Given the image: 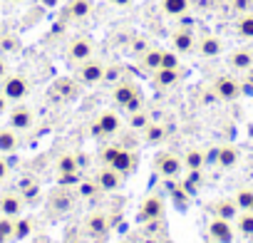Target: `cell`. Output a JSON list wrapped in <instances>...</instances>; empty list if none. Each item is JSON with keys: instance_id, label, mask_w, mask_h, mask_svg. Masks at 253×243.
<instances>
[{"instance_id": "cell-27", "label": "cell", "mask_w": 253, "mask_h": 243, "mask_svg": "<svg viewBox=\"0 0 253 243\" xmlns=\"http://www.w3.org/2000/svg\"><path fill=\"white\" fill-rule=\"evenodd\" d=\"M99 184L94 181V179H87V176H82L80 179V184H77V194H80V199H84V201H94L97 196H99Z\"/></svg>"}, {"instance_id": "cell-21", "label": "cell", "mask_w": 253, "mask_h": 243, "mask_svg": "<svg viewBox=\"0 0 253 243\" xmlns=\"http://www.w3.org/2000/svg\"><path fill=\"white\" fill-rule=\"evenodd\" d=\"M20 149V134L10 124L0 129V154H13Z\"/></svg>"}, {"instance_id": "cell-31", "label": "cell", "mask_w": 253, "mask_h": 243, "mask_svg": "<svg viewBox=\"0 0 253 243\" xmlns=\"http://www.w3.org/2000/svg\"><path fill=\"white\" fill-rule=\"evenodd\" d=\"M233 201H236V206H238L241 211H248L251 203H253V189H251V186H238V189L233 191Z\"/></svg>"}, {"instance_id": "cell-32", "label": "cell", "mask_w": 253, "mask_h": 243, "mask_svg": "<svg viewBox=\"0 0 253 243\" xmlns=\"http://www.w3.org/2000/svg\"><path fill=\"white\" fill-rule=\"evenodd\" d=\"M152 122L149 112L147 109H137V112H129V127L137 129V132H144V127Z\"/></svg>"}, {"instance_id": "cell-2", "label": "cell", "mask_w": 253, "mask_h": 243, "mask_svg": "<svg viewBox=\"0 0 253 243\" xmlns=\"http://www.w3.org/2000/svg\"><path fill=\"white\" fill-rule=\"evenodd\" d=\"M0 92L8 97L10 104H18L23 102L28 94H30V82L25 75H5V80H0Z\"/></svg>"}, {"instance_id": "cell-50", "label": "cell", "mask_w": 253, "mask_h": 243, "mask_svg": "<svg viewBox=\"0 0 253 243\" xmlns=\"http://www.w3.org/2000/svg\"><path fill=\"white\" fill-rule=\"evenodd\" d=\"M248 211H253V203H251V208H248Z\"/></svg>"}, {"instance_id": "cell-26", "label": "cell", "mask_w": 253, "mask_h": 243, "mask_svg": "<svg viewBox=\"0 0 253 243\" xmlns=\"http://www.w3.org/2000/svg\"><path fill=\"white\" fill-rule=\"evenodd\" d=\"M236 233L246 241H253V211H241L236 218Z\"/></svg>"}, {"instance_id": "cell-44", "label": "cell", "mask_w": 253, "mask_h": 243, "mask_svg": "<svg viewBox=\"0 0 253 243\" xmlns=\"http://www.w3.org/2000/svg\"><path fill=\"white\" fill-rule=\"evenodd\" d=\"M218 162V147H209L206 149V164H216Z\"/></svg>"}, {"instance_id": "cell-29", "label": "cell", "mask_w": 253, "mask_h": 243, "mask_svg": "<svg viewBox=\"0 0 253 243\" xmlns=\"http://www.w3.org/2000/svg\"><path fill=\"white\" fill-rule=\"evenodd\" d=\"M162 52H164V50H159V47H149V50L139 57V60H142V67L149 70V72L159 70V67H162Z\"/></svg>"}, {"instance_id": "cell-9", "label": "cell", "mask_w": 253, "mask_h": 243, "mask_svg": "<svg viewBox=\"0 0 253 243\" xmlns=\"http://www.w3.org/2000/svg\"><path fill=\"white\" fill-rule=\"evenodd\" d=\"M94 181L99 184L102 191L112 194V191H119V189L124 186V174L117 171V169H112V166H107V164H102V166L94 171Z\"/></svg>"}, {"instance_id": "cell-40", "label": "cell", "mask_w": 253, "mask_h": 243, "mask_svg": "<svg viewBox=\"0 0 253 243\" xmlns=\"http://www.w3.org/2000/svg\"><path fill=\"white\" fill-rule=\"evenodd\" d=\"M147 50H149V42H147L144 38H134V40H132V52H134L137 57H142Z\"/></svg>"}, {"instance_id": "cell-24", "label": "cell", "mask_w": 253, "mask_h": 243, "mask_svg": "<svg viewBox=\"0 0 253 243\" xmlns=\"http://www.w3.org/2000/svg\"><path fill=\"white\" fill-rule=\"evenodd\" d=\"M92 13V3L89 0H70V5L65 8V15L70 20H84Z\"/></svg>"}, {"instance_id": "cell-33", "label": "cell", "mask_w": 253, "mask_h": 243, "mask_svg": "<svg viewBox=\"0 0 253 243\" xmlns=\"http://www.w3.org/2000/svg\"><path fill=\"white\" fill-rule=\"evenodd\" d=\"M15 238V218L0 216V243H10Z\"/></svg>"}, {"instance_id": "cell-12", "label": "cell", "mask_w": 253, "mask_h": 243, "mask_svg": "<svg viewBox=\"0 0 253 243\" xmlns=\"http://www.w3.org/2000/svg\"><path fill=\"white\" fill-rule=\"evenodd\" d=\"M25 201L20 196V191H8V194H0V216H8V218H18L23 216Z\"/></svg>"}, {"instance_id": "cell-3", "label": "cell", "mask_w": 253, "mask_h": 243, "mask_svg": "<svg viewBox=\"0 0 253 243\" xmlns=\"http://www.w3.org/2000/svg\"><path fill=\"white\" fill-rule=\"evenodd\" d=\"M154 166H157L159 176H164V179H179L184 174V159H181V154H174V152H162L157 157Z\"/></svg>"}, {"instance_id": "cell-4", "label": "cell", "mask_w": 253, "mask_h": 243, "mask_svg": "<svg viewBox=\"0 0 253 243\" xmlns=\"http://www.w3.org/2000/svg\"><path fill=\"white\" fill-rule=\"evenodd\" d=\"M8 124H10L13 129H18V132H28V129H33V124H35V112H33L28 104L18 102V104H13V107L8 109Z\"/></svg>"}, {"instance_id": "cell-19", "label": "cell", "mask_w": 253, "mask_h": 243, "mask_svg": "<svg viewBox=\"0 0 253 243\" xmlns=\"http://www.w3.org/2000/svg\"><path fill=\"white\" fill-rule=\"evenodd\" d=\"M181 159H184V169H186V171H199V169L206 166V149H201V147H189V149L181 154Z\"/></svg>"}, {"instance_id": "cell-7", "label": "cell", "mask_w": 253, "mask_h": 243, "mask_svg": "<svg viewBox=\"0 0 253 243\" xmlns=\"http://www.w3.org/2000/svg\"><path fill=\"white\" fill-rule=\"evenodd\" d=\"M65 57H67L70 65H82L89 57H94V45L87 38H75V40H70V45L65 50Z\"/></svg>"}, {"instance_id": "cell-43", "label": "cell", "mask_w": 253, "mask_h": 243, "mask_svg": "<svg viewBox=\"0 0 253 243\" xmlns=\"http://www.w3.org/2000/svg\"><path fill=\"white\" fill-rule=\"evenodd\" d=\"M233 10L241 13V15L248 13V10H251V0H233Z\"/></svg>"}, {"instance_id": "cell-25", "label": "cell", "mask_w": 253, "mask_h": 243, "mask_svg": "<svg viewBox=\"0 0 253 243\" xmlns=\"http://www.w3.org/2000/svg\"><path fill=\"white\" fill-rule=\"evenodd\" d=\"M55 171H57V174H75V171H82L80 164H77V154H75V152L60 154L57 162H55Z\"/></svg>"}, {"instance_id": "cell-23", "label": "cell", "mask_w": 253, "mask_h": 243, "mask_svg": "<svg viewBox=\"0 0 253 243\" xmlns=\"http://www.w3.org/2000/svg\"><path fill=\"white\" fill-rule=\"evenodd\" d=\"M152 80H154L157 87L169 89V87H174V84L181 80V72H179V70H169V67H159V70L152 72Z\"/></svg>"}, {"instance_id": "cell-8", "label": "cell", "mask_w": 253, "mask_h": 243, "mask_svg": "<svg viewBox=\"0 0 253 243\" xmlns=\"http://www.w3.org/2000/svg\"><path fill=\"white\" fill-rule=\"evenodd\" d=\"M209 238L213 243H233L236 241V226L233 221H226V218H211L209 221V228H206Z\"/></svg>"}, {"instance_id": "cell-18", "label": "cell", "mask_w": 253, "mask_h": 243, "mask_svg": "<svg viewBox=\"0 0 253 243\" xmlns=\"http://www.w3.org/2000/svg\"><path fill=\"white\" fill-rule=\"evenodd\" d=\"M238 162H241V152H238V147H233V144H221V147H218V162H216L218 169L228 171V169H233Z\"/></svg>"}, {"instance_id": "cell-28", "label": "cell", "mask_w": 253, "mask_h": 243, "mask_svg": "<svg viewBox=\"0 0 253 243\" xmlns=\"http://www.w3.org/2000/svg\"><path fill=\"white\" fill-rule=\"evenodd\" d=\"M189 5H191V0H162L164 13L171 15V18H181L189 10Z\"/></svg>"}, {"instance_id": "cell-38", "label": "cell", "mask_w": 253, "mask_h": 243, "mask_svg": "<svg viewBox=\"0 0 253 243\" xmlns=\"http://www.w3.org/2000/svg\"><path fill=\"white\" fill-rule=\"evenodd\" d=\"M20 196H23V201H25V203H33V201H38V199H40V186L28 184V186L20 191Z\"/></svg>"}, {"instance_id": "cell-37", "label": "cell", "mask_w": 253, "mask_h": 243, "mask_svg": "<svg viewBox=\"0 0 253 243\" xmlns=\"http://www.w3.org/2000/svg\"><path fill=\"white\" fill-rule=\"evenodd\" d=\"M181 60H179V52L176 50H164L162 52V67H169V70H179Z\"/></svg>"}, {"instance_id": "cell-30", "label": "cell", "mask_w": 253, "mask_h": 243, "mask_svg": "<svg viewBox=\"0 0 253 243\" xmlns=\"http://www.w3.org/2000/svg\"><path fill=\"white\" fill-rule=\"evenodd\" d=\"M236 33L243 38V40H253V10L243 13L236 23Z\"/></svg>"}, {"instance_id": "cell-5", "label": "cell", "mask_w": 253, "mask_h": 243, "mask_svg": "<svg viewBox=\"0 0 253 243\" xmlns=\"http://www.w3.org/2000/svg\"><path fill=\"white\" fill-rule=\"evenodd\" d=\"M104 62L102 60H97V57H89L87 62H82V65H77V80L82 82V84H87V87H92V84H99L102 80H104Z\"/></svg>"}, {"instance_id": "cell-16", "label": "cell", "mask_w": 253, "mask_h": 243, "mask_svg": "<svg viewBox=\"0 0 253 243\" xmlns=\"http://www.w3.org/2000/svg\"><path fill=\"white\" fill-rule=\"evenodd\" d=\"M238 213H241V208L236 206L233 196H223V199H218V201L211 203V216H216V218H226V221H233L236 223Z\"/></svg>"}, {"instance_id": "cell-35", "label": "cell", "mask_w": 253, "mask_h": 243, "mask_svg": "<svg viewBox=\"0 0 253 243\" xmlns=\"http://www.w3.org/2000/svg\"><path fill=\"white\" fill-rule=\"evenodd\" d=\"M33 233V221L25 218V216H18L15 218V241H23Z\"/></svg>"}, {"instance_id": "cell-45", "label": "cell", "mask_w": 253, "mask_h": 243, "mask_svg": "<svg viewBox=\"0 0 253 243\" xmlns=\"http://www.w3.org/2000/svg\"><path fill=\"white\" fill-rule=\"evenodd\" d=\"M8 109H10V102H8V97H5L3 92H0V117L8 114Z\"/></svg>"}, {"instance_id": "cell-10", "label": "cell", "mask_w": 253, "mask_h": 243, "mask_svg": "<svg viewBox=\"0 0 253 243\" xmlns=\"http://www.w3.org/2000/svg\"><path fill=\"white\" fill-rule=\"evenodd\" d=\"M211 89H213V94L221 102H233V99L241 97V82L233 80V77H228V75H218L213 80V87Z\"/></svg>"}, {"instance_id": "cell-11", "label": "cell", "mask_w": 253, "mask_h": 243, "mask_svg": "<svg viewBox=\"0 0 253 243\" xmlns=\"http://www.w3.org/2000/svg\"><path fill=\"white\" fill-rule=\"evenodd\" d=\"M162 218H164V199L159 194H149L139 206V221L149 223V221H162Z\"/></svg>"}, {"instance_id": "cell-15", "label": "cell", "mask_w": 253, "mask_h": 243, "mask_svg": "<svg viewBox=\"0 0 253 243\" xmlns=\"http://www.w3.org/2000/svg\"><path fill=\"white\" fill-rule=\"evenodd\" d=\"M196 50H199V55H201V57L211 60V57H218V55L223 52V42H221V38H218V35L206 33V35H201V38L196 40Z\"/></svg>"}, {"instance_id": "cell-39", "label": "cell", "mask_w": 253, "mask_h": 243, "mask_svg": "<svg viewBox=\"0 0 253 243\" xmlns=\"http://www.w3.org/2000/svg\"><path fill=\"white\" fill-rule=\"evenodd\" d=\"M119 77H122V67L109 65V67H104V80L102 82H119Z\"/></svg>"}, {"instance_id": "cell-46", "label": "cell", "mask_w": 253, "mask_h": 243, "mask_svg": "<svg viewBox=\"0 0 253 243\" xmlns=\"http://www.w3.org/2000/svg\"><path fill=\"white\" fill-rule=\"evenodd\" d=\"M5 75H8V65H5L3 57H0V80H5Z\"/></svg>"}, {"instance_id": "cell-34", "label": "cell", "mask_w": 253, "mask_h": 243, "mask_svg": "<svg viewBox=\"0 0 253 243\" xmlns=\"http://www.w3.org/2000/svg\"><path fill=\"white\" fill-rule=\"evenodd\" d=\"M77 92H80V87H77L75 82H70V80H60V82L52 87V94H62L65 99L77 97Z\"/></svg>"}, {"instance_id": "cell-42", "label": "cell", "mask_w": 253, "mask_h": 243, "mask_svg": "<svg viewBox=\"0 0 253 243\" xmlns=\"http://www.w3.org/2000/svg\"><path fill=\"white\" fill-rule=\"evenodd\" d=\"M124 109H126V112H137V109H144V99H142V94H137V97H134L129 104H126Z\"/></svg>"}, {"instance_id": "cell-22", "label": "cell", "mask_w": 253, "mask_h": 243, "mask_svg": "<svg viewBox=\"0 0 253 243\" xmlns=\"http://www.w3.org/2000/svg\"><path fill=\"white\" fill-rule=\"evenodd\" d=\"M228 67L231 70H236V72H246V70H251L253 67V52L251 50H233L231 55H228Z\"/></svg>"}, {"instance_id": "cell-20", "label": "cell", "mask_w": 253, "mask_h": 243, "mask_svg": "<svg viewBox=\"0 0 253 243\" xmlns=\"http://www.w3.org/2000/svg\"><path fill=\"white\" fill-rule=\"evenodd\" d=\"M169 139V129L162 124V122H149L144 127V142L152 144V147H159Z\"/></svg>"}, {"instance_id": "cell-6", "label": "cell", "mask_w": 253, "mask_h": 243, "mask_svg": "<svg viewBox=\"0 0 253 243\" xmlns=\"http://www.w3.org/2000/svg\"><path fill=\"white\" fill-rule=\"evenodd\" d=\"M82 226H84V233L89 238H104L109 233V216H107V211L94 208V211H89L84 216V223Z\"/></svg>"}, {"instance_id": "cell-36", "label": "cell", "mask_w": 253, "mask_h": 243, "mask_svg": "<svg viewBox=\"0 0 253 243\" xmlns=\"http://www.w3.org/2000/svg\"><path fill=\"white\" fill-rule=\"evenodd\" d=\"M201 184H204V174H201V169H199V171H189V179L184 181V189H186L189 194H196Z\"/></svg>"}, {"instance_id": "cell-13", "label": "cell", "mask_w": 253, "mask_h": 243, "mask_svg": "<svg viewBox=\"0 0 253 243\" xmlns=\"http://www.w3.org/2000/svg\"><path fill=\"white\" fill-rule=\"evenodd\" d=\"M94 122L99 124V129H102L104 137H114V134L122 132V117H119L114 109H102Z\"/></svg>"}, {"instance_id": "cell-47", "label": "cell", "mask_w": 253, "mask_h": 243, "mask_svg": "<svg viewBox=\"0 0 253 243\" xmlns=\"http://www.w3.org/2000/svg\"><path fill=\"white\" fill-rule=\"evenodd\" d=\"M109 3H112V5H129L132 0H109Z\"/></svg>"}, {"instance_id": "cell-48", "label": "cell", "mask_w": 253, "mask_h": 243, "mask_svg": "<svg viewBox=\"0 0 253 243\" xmlns=\"http://www.w3.org/2000/svg\"><path fill=\"white\" fill-rule=\"evenodd\" d=\"M45 3H47V5H52V3H55V0H45Z\"/></svg>"}, {"instance_id": "cell-49", "label": "cell", "mask_w": 253, "mask_h": 243, "mask_svg": "<svg viewBox=\"0 0 253 243\" xmlns=\"http://www.w3.org/2000/svg\"><path fill=\"white\" fill-rule=\"evenodd\" d=\"M10 3H23V0H10Z\"/></svg>"}, {"instance_id": "cell-14", "label": "cell", "mask_w": 253, "mask_h": 243, "mask_svg": "<svg viewBox=\"0 0 253 243\" xmlns=\"http://www.w3.org/2000/svg\"><path fill=\"white\" fill-rule=\"evenodd\" d=\"M171 47L179 52V55H186L196 47V33L191 28H179L171 33Z\"/></svg>"}, {"instance_id": "cell-1", "label": "cell", "mask_w": 253, "mask_h": 243, "mask_svg": "<svg viewBox=\"0 0 253 243\" xmlns=\"http://www.w3.org/2000/svg\"><path fill=\"white\" fill-rule=\"evenodd\" d=\"M99 162L107 164V166H112V169H117V171H122L124 176L137 166L134 152H129V149L122 147V144H104L99 149Z\"/></svg>"}, {"instance_id": "cell-41", "label": "cell", "mask_w": 253, "mask_h": 243, "mask_svg": "<svg viewBox=\"0 0 253 243\" xmlns=\"http://www.w3.org/2000/svg\"><path fill=\"white\" fill-rule=\"evenodd\" d=\"M10 176V164L5 162V157H0V184H5Z\"/></svg>"}, {"instance_id": "cell-17", "label": "cell", "mask_w": 253, "mask_h": 243, "mask_svg": "<svg viewBox=\"0 0 253 243\" xmlns=\"http://www.w3.org/2000/svg\"><path fill=\"white\" fill-rule=\"evenodd\" d=\"M137 94H142L139 92V87L137 84H132V82H117L114 84V89H112V99H114V104L117 107H126V104H129Z\"/></svg>"}]
</instances>
